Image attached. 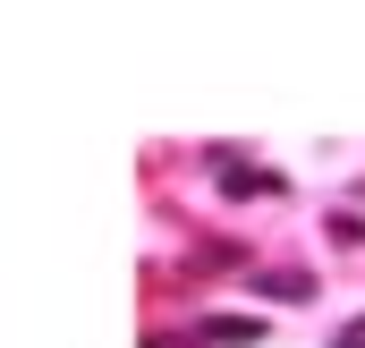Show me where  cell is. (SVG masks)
<instances>
[{
	"label": "cell",
	"instance_id": "3",
	"mask_svg": "<svg viewBox=\"0 0 365 348\" xmlns=\"http://www.w3.org/2000/svg\"><path fill=\"white\" fill-rule=\"evenodd\" d=\"M204 340H212V348H247V340H264V314H212Z\"/></svg>",
	"mask_w": 365,
	"mask_h": 348
},
{
	"label": "cell",
	"instance_id": "2",
	"mask_svg": "<svg viewBox=\"0 0 365 348\" xmlns=\"http://www.w3.org/2000/svg\"><path fill=\"white\" fill-rule=\"evenodd\" d=\"M247 289H255V297H280V306H297V297H314V272H247Z\"/></svg>",
	"mask_w": 365,
	"mask_h": 348
},
{
	"label": "cell",
	"instance_id": "1",
	"mask_svg": "<svg viewBox=\"0 0 365 348\" xmlns=\"http://www.w3.org/2000/svg\"><path fill=\"white\" fill-rule=\"evenodd\" d=\"M212 170H221V187H230V195H280V178L255 170V162H238L230 145H212Z\"/></svg>",
	"mask_w": 365,
	"mask_h": 348
},
{
	"label": "cell",
	"instance_id": "4",
	"mask_svg": "<svg viewBox=\"0 0 365 348\" xmlns=\"http://www.w3.org/2000/svg\"><path fill=\"white\" fill-rule=\"evenodd\" d=\"M331 348H365V340H331Z\"/></svg>",
	"mask_w": 365,
	"mask_h": 348
}]
</instances>
